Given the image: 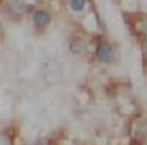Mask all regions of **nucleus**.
Masks as SVG:
<instances>
[{"mask_svg": "<svg viewBox=\"0 0 147 145\" xmlns=\"http://www.w3.org/2000/svg\"><path fill=\"white\" fill-rule=\"evenodd\" d=\"M134 32L140 37V40H147V18L139 17L134 20Z\"/></svg>", "mask_w": 147, "mask_h": 145, "instance_id": "2", "label": "nucleus"}, {"mask_svg": "<svg viewBox=\"0 0 147 145\" xmlns=\"http://www.w3.org/2000/svg\"><path fill=\"white\" fill-rule=\"evenodd\" d=\"M32 18H34V23H35L37 27H45V25L50 23V20H52L50 13L45 12V10H37V12H34V17Z\"/></svg>", "mask_w": 147, "mask_h": 145, "instance_id": "3", "label": "nucleus"}, {"mask_svg": "<svg viewBox=\"0 0 147 145\" xmlns=\"http://www.w3.org/2000/svg\"><path fill=\"white\" fill-rule=\"evenodd\" d=\"M70 7L75 12H82L85 7V0H70Z\"/></svg>", "mask_w": 147, "mask_h": 145, "instance_id": "6", "label": "nucleus"}, {"mask_svg": "<svg viewBox=\"0 0 147 145\" xmlns=\"http://www.w3.org/2000/svg\"><path fill=\"white\" fill-rule=\"evenodd\" d=\"M70 50H72L74 54H82L84 50H85V42H84L82 38H74L72 42H70Z\"/></svg>", "mask_w": 147, "mask_h": 145, "instance_id": "5", "label": "nucleus"}, {"mask_svg": "<svg viewBox=\"0 0 147 145\" xmlns=\"http://www.w3.org/2000/svg\"><path fill=\"white\" fill-rule=\"evenodd\" d=\"M2 145H12V140L7 137V134H3V135H2Z\"/></svg>", "mask_w": 147, "mask_h": 145, "instance_id": "7", "label": "nucleus"}, {"mask_svg": "<svg viewBox=\"0 0 147 145\" xmlns=\"http://www.w3.org/2000/svg\"><path fill=\"white\" fill-rule=\"evenodd\" d=\"M9 7H10V10L13 12V13H24L25 12V9H27V5L22 2V0H9Z\"/></svg>", "mask_w": 147, "mask_h": 145, "instance_id": "4", "label": "nucleus"}, {"mask_svg": "<svg viewBox=\"0 0 147 145\" xmlns=\"http://www.w3.org/2000/svg\"><path fill=\"white\" fill-rule=\"evenodd\" d=\"M95 55L100 62H112V58H114V52L107 44H99L95 48Z\"/></svg>", "mask_w": 147, "mask_h": 145, "instance_id": "1", "label": "nucleus"}]
</instances>
